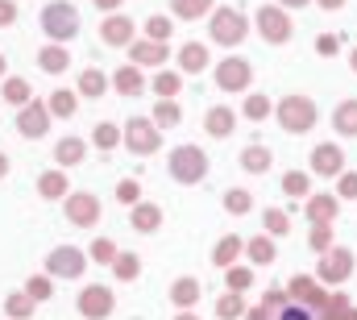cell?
<instances>
[{"label":"cell","instance_id":"obj_1","mask_svg":"<svg viewBox=\"0 0 357 320\" xmlns=\"http://www.w3.org/2000/svg\"><path fill=\"white\" fill-rule=\"evenodd\" d=\"M42 29H46L50 38H75V34H79V13H75V4H67V0L46 4V8H42Z\"/></svg>","mask_w":357,"mask_h":320},{"label":"cell","instance_id":"obj_2","mask_svg":"<svg viewBox=\"0 0 357 320\" xmlns=\"http://www.w3.org/2000/svg\"><path fill=\"white\" fill-rule=\"evenodd\" d=\"M212 38H216V42H225V46L241 42V38H245V17H241V13H233V8L216 13V17H212Z\"/></svg>","mask_w":357,"mask_h":320},{"label":"cell","instance_id":"obj_3","mask_svg":"<svg viewBox=\"0 0 357 320\" xmlns=\"http://www.w3.org/2000/svg\"><path fill=\"white\" fill-rule=\"evenodd\" d=\"M278 117H282V125H287L291 133H303V129H312V121H316V112H312V104H307L303 96H291V100L278 108Z\"/></svg>","mask_w":357,"mask_h":320},{"label":"cell","instance_id":"obj_4","mask_svg":"<svg viewBox=\"0 0 357 320\" xmlns=\"http://www.w3.org/2000/svg\"><path fill=\"white\" fill-rule=\"evenodd\" d=\"M171 170H175V179H183V183H195V179H204L208 162H204V154H199V150L183 146V150H175V162H171Z\"/></svg>","mask_w":357,"mask_h":320},{"label":"cell","instance_id":"obj_5","mask_svg":"<svg viewBox=\"0 0 357 320\" xmlns=\"http://www.w3.org/2000/svg\"><path fill=\"white\" fill-rule=\"evenodd\" d=\"M258 25H262V34H266L270 42H287L291 38V21L282 17V8H262L258 13Z\"/></svg>","mask_w":357,"mask_h":320},{"label":"cell","instance_id":"obj_6","mask_svg":"<svg viewBox=\"0 0 357 320\" xmlns=\"http://www.w3.org/2000/svg\"><path fill=\"white\" fill-rule=\"evenodd\" d=\"M245 83H250V67L241 59H233V63L220 67V87H245Z\"/></svg>","mask_w":357,"mask_h":320},{"label":"cell","instance_id":"obj_7","mask_svg":"<svg viewBox=\"0 0 357 320\" xmlns=\"http://www.w3.org/2000/svg\"><path fill=\"white\" fill-rule=\"evenodd\" d=\"M129 34H133L129 17H108L104 21V42H129Z\"/></svg>","mask_w":357,"mask_h":320},{"label":"cell","instance_id":"obj_8","mask_svg":"<svg viewBox=\"0 0 357 320\" xmlns=\"http://www.w3.org/2000/svg\"><path fill=\"white\" fill-rule=\"evenodd\" d=\"M129 142H133L137 150H154V142H158V133H154V129H150L146 121H133V125H129Z\"/></svg>","mask_w":357,"mask_h":320},{"label":"cell","instance_id":"obj_9","mask_svg":"<svg viewBox=\"0 0 357 320\" xmlns=\"http://www.w3.org/2000/svg\"><path fill=\"white\" fill-rule=\"evenodd\" d=\"M208 133H216V138L233 133V112H229V108H212V112H208Z\"/></svg>","mask_w":357,"mask_h":320},{"label":"cell","instance_id":"obj_10","mask_svg":"<svg viewBox=\"0 0 357 320\" xmlns=\"http://www.w3.org/2000/svg\"><path fill=\"white\" fill-rule=\"evenodd\" d=\"M50 266H54V270H63V275H79V266H84V262H79V254H75V249H59V254L50 258Z\"/></svg>","mask_w":357,"mask_h":320},{"label":"cell","instance_id":"obj_11","mask_svg":"<svg viewBox=\"0 0 357 320\" xmlns=\"http://www.w3.org/2000/svg\"><path fill=\"white\" fill-rule=\"evenodd\" d=\"M312 162H316V170H320V175H333V170L341 166V154H337L333 146H320V150L312 154Z\"/></svg>","mask_w":357,"mask_h":320},{"label":"cell","instance_id":"obj_12","mask_svg":"<svg viewBox=\"0 0 357 320\" xmlns=\"http://www.w3.org/2000/svg\"><path fill=\"white\" fill-rule=\"evenodd\" d=\"M337 129H341V133H349V138L357 133V100H349V104H341V108H337Z\"/></svg>","mask_w":357,"mask_h":320},{"label":"cell","instance_id":"obj_13","mask_svg":"<svg viewBox=\"0 0 357 320\" xmlns=\"http://www.w3.org/2000/svg\"><path fill=\"white\" fill-rule=\"evenodd\" d=\"M274 320H316V312H312L307 304H282Z\"/></svg>","mask_w":357,"mask_h":320},{"label":"cell","instance_id":"obj_14","mask_svg":"<svg viewBox=\"0 0 357 320\" xmlns=\"http://www.w3.org/2000/svg\"><path fill=\"white\" fill-rule=\"evenodd\" d=\"M345 270H349V254H341V249H337V254L328 258V266H324V275H328V279H341Z\"/></svg>","mask_w":357,"mask_h":320},{"label":"cell","instance_id":"obj_15","mask_svg":"<svg viewBox=\"0 0 357 320\" xmlns=\"http://www.w3.org/2000/svg\"><path fill=\"white\" fill-rule=\"evenodd\" d=\"M208 4H212V0H175V13L178 17H199Z\"/></svg>","mask_w":357,"mask_h":320},{"label":"cell","instance_id":"obj_16","mask_svg":"<svg viewBox=\"0 0 357 320\" xmlns=\"http://www.w3.org/2000/svg\"><path fill=\"white\" fill-rule=\"evenodd\" d=\"M42 67H46V71H63V67H67V54L50 46V50H42Z\"/></svg>","mask_w":357,"mask_h":320},{"label":"cell","instance_id":"obj_17","mask_svg":"<svg viewBox=\"0 0 357 320\" xmlns=\"http://www.w3.org/2000/svg\"><path fill=\"white\" fill-rule=\"evenodd\" d=\"M266 166H270L266 150H258V146H254V150H245V170H266Z\"/></svg>","mask_w":357,"mask_h":320},{"label":"cell","instance_id":"obj_18","mask_svg":"<svg viewBox=\"0 0 357 320\" xmlns=\"http://www.w3.org/2000/svg\"><path fill=\"white\" fill-rule=\"evenodd\" d=\"M71 217L75 221H96V200H75L71 204Z\"/></svg>","mask_w":357,"mask_h":320},{"label":"cell","instance_id":"obj_19","mask_svg":"<svg viewBox=\"0 0 357 320\" xmlns=\"http://www.w3.org/2000/svg\"><path fill=\"white\" fill-rule=\"evenodd\" d=\"M146 29H150V38H154V42H162V38L171 34V21H167V17H150V25H146Z\"/></svg>","mask_w":357,"mask_h":320},{"label":"cell","instance_id":"obj_20","mask_svg":"<svg viewBox=\"0 0 357 320\" xmlns=\"http://www.w3.org/2000/svg\"><path fill=\"white\" fill-rule=\"evenodd\" d=\"M183 67H187V71H199V67H204V50H199V46H187V50H183Z\"/></svg>","mask_w":357,"mask_h":320},{"label":"cell","instance_id":"obj_21","mask_svg":"<svg viewBox=\"0 0 357 320\" xmlns=\"http://www.w3.org/2000/svg\"><path fill=\"white\" fill-rule=\"evenodd\" d=\"M21 133H29V138H38V133H42V117H38V112H29V117H21Z\"/></svg>","mask_w":357,"mask_h":320},{"label":"cell","instance_id":"obj_22","mask_svg":"<svg viewBox=\"0 0 357 320\" xmlns=\"http://www.w3.org/2000/svg\"><path fill=\"white\" fill-rule=\"evenodd\" d=\"M282 187H287V191H295V196H303V191H307V179H303V175H287V179H282Z\"/></svg>","mask_w":357,"mask_h":320},{"label":"cell","instance_id":"obj_23","mask_svg":"<svg viewBox=\"0 0 357 320\" xmlns=\"http://www.w3.org/2000/svg\"><path fill=\"white\" fill-rule=\"evenodd\" d=\"M333 212H337L333 200H316V204H312V217H316V221H324V217H333Z\"/></svg>","mask_w":357,"mask_h":320},{"label":"cell","instance_id":"obj_24","mask_svg":"<svg viewBox=\"0 0 357 320\" xmlns=\"http://www.w3.org/2000/svg\"><path fill=\"white\" fill-rule=\"evenodd\" d=\"M84 308H96V312H100V308H104V291H100V287H96V291H84Z\"/></svg>","mask_w":357,"mask_h":320},{"label":"cell","instance_id":"obj_25","mask_svg":"<svg viewBox=\"0 0 357 320\" xmlns=\"http://www.w3.org/2000/svg\"><path fill=\"white\" fill-rule=\"evenodd\" d=\"M25 96H29V87H25L21 80H13V83H8V100H13V104H21Z\"/></svg>","mask_w":357,"mask_h":320},{"label":"cell","instance_id":"obj_26","mask_svg":"<svg viewBox=\"0 0 357 320\" xmlns=\"http://www.w3.org/2000/svg\"><path fill=\"white\" fill-rule=\"evenodd\" d=\"M42 191H46V196H59V191H63V179H59V175H46V179H42Z\"/></svg>","mask_w":357,"mask_h":320},{"label":"cell","instance_id":"obj_27","mask_svg":"<svg viewBox=\"0 0 357 320\" xmlns=\"http://www.w3.org/2000/svg\"><path fill=\"white\" fill-rule=\"evenodd\" d=\"M175 300H178V304L195 300V283H178V287H175Z\"/></svg>","mask_w":357,"mask_h":320},{"label":"cell","instance_id":"obj_28","mask_svg":"<svg viewBox=\"0 0 357 320\" xmlns=\"http://www.w3.org/2000/svg\"><path fill=\"white\" fill-rule=\"evenodd\" d=\"M229 208H233V212H245V208H250L245 191H233V196H229Z\"/></svg>","mask_w":357,"mask_h":320},{"label":"cell","instance_id":"obj_29","mask_svg":"<svg viewBox=\"0 0 357 320\" xmlns=\"http://www.w3.org/2000/svg\"><path fill=\"white\" fill-rule=\"evenodd\" d=\"M137 225H142V229L158 225V212H154V208H142V212H137Z\"/></svg>","mask_w":357,"mask_h":320},{"label":"cell","instance_id":"obj_30","mask_svg":"<svg viewBox=\"0 0 357 320\" xmlns=\"http://www.w3.org/2000/svg\"><path fill=\"white\" fill-rule=\"evenodd\" d=\"M233 254H237V241H225V245H220V249H216V262H220V266H225V262H229V258H233Z\"/></svg>","mask_w":357,"mask_h":320},{"label":"cell","instance_id":"obj_31","mask_svg":"<svg viewBox=\"0 0 357 320\" xmlns=\"http://www.w3.org/2000/svg\"><path fill=\"white\" fill-rule=\"evenodd\" d=\"M59 159H63V162H75V159H79V142H67V146L59 150Z\"/></svg>","mask_w":357,"mask_h":320},{"label":"cell","instance_id":"obj_32","mask_svg":"<svg viewBox=\"0 0 357 320\" xmlns=\"http://www.w3.org/2000/svg\"><path fill=\"white\" fill-rule=\"evenodd\" d=\"M100 87H104V80H100V75H96V71H88V75H84V92H91V96H96V92H100Z\"/></svg>","mask_w":357,"mask_h":320},{"label":"cell","instance_id":"obj_33","mask_svg":"<svg viewBox=\"0 0 357 320\" xmlns=\"http://www.w3.org/2000/svg\"><path fill=\"white\" fill-rule=\"evenodd\" d=\"M245 108H250V117H262V112H266L270 104H266V100H262V96H254V100H250Z\"/></svg>","mask_w":357,"mask_h":320},{"label":"cell","instance_id":"obj_34","mask_svg":"<svg viewBox=\"0 0 357 320\" xmlns=\"http://www.w3.org/2000/svg\"><path fill=\"white\" fill-rule=\"evenodd\" d=\"M250 254H254V258H262V262H266V258H270V241H254V245H250Z\"/></svg>","mask_w":357,"mask_h":320},{"label":"cell","instance_id":"obj_35","mask_svg":"<svg viewBox=\"0 0 357 320\" xmlns=\"http://www.w3.org/2000/svg\"><path fill=\"white\" fill-rule=\"evenodd\" d=\"M121 92H133V87H137V75H133V71H121Z\"/></svg>","mask_w":357,"mask_h":320},{"label":"cell","instance_id":"obj_36","mask_svg":"<svg viewBox=\"0 0 357 320\" xmlns=\"http://www.w3.org/2000/svg\"><path fill=\"white\" fill-rule=\"evenodd\" d=\"M13 17H17V8H13V4H8V0H0V25H8V21H13Z\"/></svg>","mask_w":357,"mask_h":320},{"label":"cell","instance_id":"obj_37","mask_svg":"<svg viewBox=\"0 0 357 320\" xmlns=\"http://www.w3.org/2000/svg\"><path fill=\"white\" fill-rule=\"evenodd\" d=\"M266 225L274 229V233H282V229H287V221H282V212H270V217H266Z\"/></svg>","mask_w":357,"mask_h":320},{"label":"cell","instance_id":"obj_38","mask_svg":"<svg viewBox=\"0 0 357 320\" xmlns=\"http://www.w3.org/2000/svg\"><path fill=\"white\" fill-rule=\"evenodd\" d=\"M316 50H320V54H333V50H337V38H320Z\"/></svg>","mask_w":357,"mask_h":320},{"label":"cell","instance_id":"obj_39","mask_svg":"<svg viewBox=\"0 0 357 320\" xmlns=\"http://www.w3.org/2000/svg\"><path fill=\"white\" fill-rule=\"evenodd\" d=\"M154 54L162 59V46H137V59H154Z\"/></svg>","mask_w":357,"mask_h":320},{"label":"cell","instance_id":"obj_40","mask_svg":"<svg viewBox=\"0 0 357 320\" xmlns=\"http://www.w3.org/2000/svg\"><path fill=\"white\" fill-rule=\"evenodd\" d=\"M312 245L324 249V245H328V229H316V233H312Z\"/></svg>","mask_w":357,"mask_h":320},{"label":"cell","instance_id":"obj_41","mask_svg":"<svg viewBox=\"0 0 357 320\" xmlns=\"http://www.w3.org/2000/svg\"><path fill=\"white\" fill-rule=\"evenodd\" d=\"M112 142H116V133H112V125H104L100 129V146H112Z\"/></svg>","mask_w":357,"mask_h":320},{"label":"cell","instance_id":"obj_42","mask_svg":"<svg viewBox=\"0 0 357 320\" xmlns=\"http://www.w3.org/2000/svg\"><path fill=\"white\" fill-rule=\"evenodd\" d=\"M54 108H59V112H71V100H67V96L59 92V96H54Z\"/></svg>","mask_w":357,"mask_h":320},{"label":"cell","instance_id":"obj_43","mask_svg":"<svg viewBox=\"0 0 357 320\" xmlns=\"http://www.w3.org/2000/svg\"><path fill=\"white\" fill-rule=\"evenodd\" d=\"M345 191H349V196H357V175H349V179H345Z\"/></svg>","mask_w":357,"mask_h":320},{"label":"cell","instance_id":"obj_44","mask_svg":"<svg viewBox=\"0 0 357 320\" xmlns=\"http://www.w3.org/2000/svg\"><path fill=\"white\" fill-rule=\"evenodd\" d=\"M320 4H324V8H341L345 0H320Z\"/></svg>","mask_w":357,"mask_h":320},{"label":"cell","instance_id":"obj_45","mask_svg":"<svg viewBox=\"0 0 357 320\" xmlns=\"http://www.w3.org/2000/svg\"><path fill=\"white\" fill-rule=\"evenodd\" d=\"M96 4H104V8H116V4H121V0H96Z\"/></svg>","mask_w":357,"mask_h":320},{"label":"cell","instance_id":"obj_46","mask_svg":"<svg viewBox=\"0 0 357 320\" xmlns=\"http://www.w3.org/2000/svg\"><path fill=\"white\" fill-rule=\"evenodd\" d=\"M278 4H291V8H299V4H307V0H278Z\"/></svg>","mask_w":357,"mask_h":320},{"label":"cell","instance_id":"obj_47","mask_svg":"<svg viewBox=\"0 0 357 320\" xmlns=\"http://www.w3.org/2000/svg\"><path fill=\"white\" fill-rule=\"evenodd\" d=\"M354 71H357V50H354Z\"/></svg>","mask_w":357,"mask_h":320},{"label":"cell","instance_id":"obj_48","mask_svg":"<svg viewBox=\"0 0 357 320\" xmlns=\"http://www.w3.org/2000/svg\"><path fill=\"white\" fill-rule=\"evenodd\" d=\"M0 175H4V159H0Z\"/></svg>","mask_w":357,"mask_h":320},{"label":"cell","instance_id":"obj_49","mask_svg":"<svg viewBox=\"0 0 357 320\" xmlns=\"http://www.w3.org/2000/svg\"><path fill=\"white\" fill-rule=\"evenodd\" d=\"M0 71H4V59H0Z\"/></svg>","mask_w":357,"mask_h":320}]
</instances>
